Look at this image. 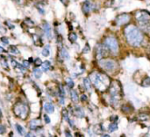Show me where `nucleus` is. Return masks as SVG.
I'll return each instance as SVG.
<instances>
[{"label":"nucleus","instance_id":"nucleus-1","mask_svg":"<svg viewBox=\"0 0 150 137\" xmlns=\"http://www.w3.org/2000/svg\"><path fill=\"white\" fill-rule=\"evenodd\" d=\"M125 36L129 45L134 47L139 46L143 41V35L141 32L134 25H129L126 28Z\"/></svg>","mask_w":150,"mask_h":137},{"label":"nucleus","instance_id":"nucleus-2","mask_svg":"<svg viewBox=\"0 0 150 137\" xmlns=\"http://www.w3.org/2000/svg\"><path fill=\"white\" fill-rule=\"evenodd\" d=\"M90 79H91L95 87L100 91H104L106 88L110 87L109 77L104 73L94 72V73L90 74Z\"/></svg>","mask_w":150,"mask_h":137},{"label":"nucleus","instance_id":"nucleus-3","mask_svg":"<svg viewBox=\"0 0 150 137\" xmlns=\"http://www.w3.org/2000/svg\"><path fill=\"white\" fill-rule=\"evenodd\" d=\"M28 111H29V108H28L27 105H26L24 103L16 104L14 108H13V112H14L15 115L18 116V118H20L22 120H25L27 117Z\"/></svg>","mask_w":150,"mask_h":137},{"label":"nucleus","instance_id":"nucleus-4","mask_svg":"<svg viewBox=\"0 0 150 137\" xmlns=\"http://www.w3.org/2000/svg\"><path fill=\"white\" fill-rule=\"evenodd\" d=\"M104 45L108 49L113 53H117L119 52V43L114 37H108L104 40Z\"/></svg>","mask_w":150,"mask_h":137},{"label":"nucleus","instance_id":"nucleus-5","mask_svg":"<svg viewBox=\"0 0 150 137\" xmlns=\"http://www.w3.org/2000/svg\"><path fill=\"white\" fill-rule=\"evenodd\" d=\"M99 66L107 72H111L116 68V62L113 60H100Z\"/></svg>","mask_w":150,"mask_h":137},{"label":"nucleus","instance_id":"nucleus-6","mask_svg":"<svg viewBox=\"0 0 150 137\" xmlns=\"http://www.w3.org/2000/svg\"><path fill=\"white\" fill-rule=\"evenodd\" d=\"M135 18L140 24H145L150 21V13L147 11H140L135 14Z\"/></svg>","mask_w":150,"mask_h":137},{"label":"nucleus","instance_id":"nucleus-7","mask_svg":"<svg viewBox=\"0 0 150 137\" xmlns=\"http://www.w3.org/2000/svg\"><path fill=\"white\" fill-rule=\"evenodd\" d=\"M129 20H130V16H129L128 14L124 13V14L119 15V16L116 18V24L119 26L124 25V24H126L129 22Z\"/></svg>","mask_w":150,"mask_h":137},{"label":"nucleus","instance_id":"nucleus-8","mask_svg":"<svg viewBox=\"0 0 150 137\" xmlns=\"http://www.w3.org/2000/svg\"><path fill=\"white\" fill-rule=\"evenodd\" d=\"M108 50L109 49L106 47L105 45H98V48H97V55H98V58H103V57L106 56L108 52Z\"/></svg>","mask_w":150,"mask_h":137},{"label":"nucleus","instance_id":"nucleus-9","mask_svg":"<svg viewBox=\"0 0 150 137\" xmlns=\"http://www.w3.org/2000/svg\"><path fill=\"white\" fill-rule=\"evenodd\" d=\"M43 29H44L45 34H46L47 39H52V31H51V27H50V25H49V24L45 23L44 25H43Z\"/></svg>","mask_w":150,"mask_h":137},{"label":"nucleus","instance_id":"nucleus-10","mask_svg":"<svg viewBox=\"0 0 150 137\" xmlns=\"http://www.w3.org/2000/svg\"><path fill=\"white\" fill-rule=\"evenodd\" d=\"M40 125H41V121L38 119H34L32 120L31 122H30V129L31 130H37L40 127Z\"/></svg>","mask_w":150,"mask_h":137},{"label":"nucleus","instance_id":"nucleus-11","mask_svg":"<svg viewBox=\"0 0 150 137\" xmlns=\"http://www.w3.org/2000/svg\"><path fill=\"white\" fill-rule=\"evenodd\" d=\"M44 109L47 114H53L54 112V106L52 103L47 102L44 105Z\"/></svg>","mask_w":150,"mask_h":137},{"label":"nucleus","instance_id":"nucleus-12","mask_svg":"<svg viewBox=\"0 0 150 137\" xmlns=\"http://www.w3.org/2000/svg\"><path fill=\"white\" fill-rule=\"evenodd\" d=\"M74 114H75V115L78 118H82L84 116V112H83V110L82 109L81 107H79V106L75 107V109H74Z\"/></svg>","mask_w":150,"mask_h":137},{"label":"nucleus","instance_id":"nucleus-13","mask_svg":"<svg viewBox=\"0 0 150 137\" xmlns=\"http://www.w3.org/2000/svg\"><path fill=\"white\" fill-rule=\"evenodd\" d=\"M82 11H83V13H85V14H87V13H88L89 11H90V1H85L84 3H83V6H82Z\"/></svg>","mask_w":150,"mask_h":137},{"label":"nucleus","instance_id":"nucleus-14","mask_svg":"<svg viewBox=\"0 0 150 137\" xmlns=\"http://www.w3.org/2000/svg\"><path fill=\"white\" fill-rule=\"evenodd\" d=\"M51 67V63L48 61V60H46L44 61L42 64H41V69L43 70L44 72H47Z\"/></svg>","mask_w":150,"mask_h":137},{"label":"nucleus","instance_id":"nucleus-15","mask_svg":"<svg viewBox=\"0 0 150 137\" xmlns=\"http://www.w3.org/2000/svg\"><path fill=\"white\" fill-rule=\"evenodd\" d=\"M70 94H71V99H72V100H73V102L77 103V102L78 101V100H79V97H78V95H77V91L71 90V91H70Z\"/></svg>","mask_w":150,"mask_h":137},{"label":"nucleus","instance_id":"nucleus-16","mask_svg":"<svg viewBox=\"0 0 150 137\" xmlns=\"http://www.w3.org/2000/svg\"><path fill=\"white\" fill-rule=\"evenodd\" d=\"M61 56H62V58L63 59V60H69V54L65 48L62 49V51H61Z\"/></svg>","mask_w":150,"mask_h":137},{"label":"nucleus","instance_id":"nucleus-17","mask_svg":"<svg viewBox=\"0 0 150 137\" xmlns=\"http://www.w3.org/2000/svg\"><path fill=\"white\" fill-rule=\"evenodd\" d=\"M41 53H42V55L44 57H47L50 55V46H49L48 45H46V46L43 48L42 52H41Z\"/></svg>","mask_w":150,"mask_h":137},{"label":"nucleus","instance_id":"nucleus-18","mask_svg":"<svg viewBox=\"0 0 150 137\" xmlns=\"http://www.w3.org/2000/svg\"><path fill=\"white\" fill-rule=\"evenodd\" d=\"M15 127H16V129H17V131H18V134H20V135H25V134H26V131H25V129L23 128L22 126H20V124H16Z\"/></svg>","mask_w":150,"mask_h":137},{"label":"nucleus","instance_id":"nucleus-19","mask_svg":"<svg viewBox=\"0 0 150 137\" xmlns=\"http://www.w3.org/2000/svg\"><path fill=\"white\" fill-rule=\"evenodd\" d=\"M118 129V124L116 122H113L111 123V124L108 126V130L110 131V132H114V131H116Z\"/></svg>","mask_w":150,"mask_h":137},{"label":"nucleus","instance_id":"nucleus-20","mask_svg":"<svg viewBox=\"0 0 150 137\" xmlns=\"http://www.w3.org/2000/svg\"><path fill=\"white\" fill-rule=\"evenodd\" d=\"M33 76H34V78H36V79H40V78H41V75H42V73H41V71L40 69H38V68H35V69L33 70Z\"/></svg>","mask_w":150,"mask_h":137},{"label":"nucleus","instance_id":"nucleus-21","mask_svg":"<svg viewBox=\"0 0 150 137\" xmlns=\"http://www.w3.org/2000/svg\"><path fill=\"white\" fill-rule=\"evenodd\" d=\"M9 50H10V52L12 53V54H15V55L20 54V51L18 50V48H17L15 45H11Z\"/></svg>","mask_w":150,"mask_h":137},{"label":"nucleus","instance_id":"nucleus-22","mask_svg":"<svg viewBox=\"0 0 150 137\" xmlns=\"http://www.w3.org/2000/svg\"><path fill=\"white\" fill-rule=\"evenodd\" d=\"M69 39L70 42H72V43L76 42V40L77 39V34H76L75 32H71V33H70L69 35Z\"/></svg>","mask_w":150,"mask_h":137},{"label":"nucleus","instance_id":"nucleus-23","mask_svg":"<svg viewBox=\"0 0 150 137\" xmlns=\"http://www.w3.org/2000/svg\"><path fill=\"white\" fill-rule=\"evenodd\" d=\"M142 86L143 87H150V77H146L145 79L143 80V82H142Z\"/></svg>","mask_w":150,"mask_h":137},{"label":"nucleus","instance_id":"nucleus-24","mask_svg":"<svg viewBox=\"0 0 150 137\" xmlns=\"http://www.w3.org/2000/svg\"><path fill=\"white\" fill-rule=\"evenodd\" d=\"M83 84H84V87H85V88H86V90H90V82L88 79H83Z\"/></svg>","mask_w":150,"mask_h":137},{"label":"nucleus","instance_id":"nucleus-25","mask_svg":"<svg viewBox=\"0 0 150 137\" xmlns=\"http://www.w3.org/2000/svg\"><path fill=\"white\" fill-rule=\"evenodd\" d=\"M66 82H67V85H68V87H69V88H73L74 87V81L72 80L71 79H67V81H66Z\"/></svg>","mask_w":150,"mask_h":137},{"label":"nucleus","instance_id":"nucleus-26","mask_svg":"<svg viewBox=\"0 0 150 137\" xmlns=\"http://www.w3.org/2000/svg\"><path fill=\"white\" fill-rule=\"evenodd\" d=\"M59 95H60V97H65V91H64V88L62 86L59 88Z\"/></svg>","mask_w":150,"mask_h":137},{"label":"nucleus","instance_id":"nucleus-27","mask_svg":"<svg viewBox=\"0 0 150 137\" xmlns=\"http://www.w3.org/2000/svg\"><path fill=\"white\" fill-rule=\"evenodd\" d=\"M0 40H1V42L4 44V45H9V39H7L6 37H2L1 39H0Z\"/></svg>","mask_w":150,"mask_h":137},{"label":"nucleus","instance_id":"nucleus-28","mask_svg":"<svg viewBox=\"0 0 150 137\" xmlns=\"http://www.w3.org/2000/svg\"><path fill=\"white\" fill-rule=\"evenodd\" d=\"M41 64H42V61H41V59H36V60H34V65H35V66H41Z\"/></svg>","mask_w":150,"mask_h":137},{"label":"nucleus","instance_id":"nucleus-29","mask_svg":"<svg viewBox=\"0 0 150 137\" xmlns=\"http://www.w3.org/2000/svg\"><path fill=\"white\" fill-rule=\"evenodd\" d=\"M5 127L4 125L0 124V134H5Z\"/></svg>","mask_w":150,"mask_h":137},{"label":"nucleus","instance_id":"nucleus-30","mask_svg":"<svg viewBox=\"0 0 150 137\" xmlns=\"http://www.w3.org/2000/svg\"><path fill=\"white\" fill-rule=\"evenodd\" d=\"M18 69H20L21 72H25V71H26V68L25 67L24 65H20V64H18Z\"/></svg>","mask_w":150,"mask_h":137},{"label":"nucleus","instance_id":"nucleus-31","mask_svg":"<svg viewBox=\"0 0 150 137\" xmlns=\"http://www.w3.org/2000/svg\"><path fill=\"white\" fill-rule=\"evenodd\" d=\"M44 120H45V122L47 123V124H49L50 123V121H51V120H50V118H49V116L48 115H44Z\"/></svg>","mask_w":150,"mask_h":137},{"label":"nucleus","instance_id":"nucleus-32","mask_svg":"<svg viewBox=\"0 0 150 137\" xmlns=\"http://www.w3.org/2000/svg\"><path fill=\"white\" fill-rule=\"evenodd\" d=\"M5 32H6V28L0 24V33H5Z\"/></svg>","mask_w":150,"mask_h":137},{"label":"nucleus","instance_id":"nucleus-33","mask_svg":"<svg viewBox=\"0 0 150 137\" xmlns=\"http://www.w3.org/2000/svg\"><path fill=\"white\" fill-rule=\"evenodd\" d=\"M23 65L25 66V67H26V68H28L30 66V61H29V60H28V61H27V60H24Z\"/></svg>","mask_w":150,"mask_h":137},{"label":"nucleus","instance_id":"nucleus-34","mask_svg":"<svg viewBox=\"0 0 150 137\" xmlns=\"http://www.w3.org/2000/svg\"><path fill=\"white\" fill-rule=\"evenodd\" d=\"M80 100H81V101H83V102H84V101H86L87 100V96L85 94H83L82 96L80 97Z\"/></svg>","mask_w":150,"mask_h":137},{"label":"nucleus","instance_id":"nucleus-35","mask_svg":"<svg viewBox=\"0 0 150 137\" xmlns=\"http://www.w3.org/2000/svg\"><path fill=\"white\" fill-rule=\"evenodd\" d=\"M18 62H17L16 61V60H12V66H13V67H17V66H18Z\"/></svg>","mask_w":150,"mask_h":137},{"label":"nucleus","instance_id":"nucleus-36","mask_svg":"<svg viewBox=\"0 0 150 137\" xmlns=\"http://www.w3.org/2000/svg\"><path fill=\"white\" fill-rule=\"evenodd\" d=\"M89 52L90 51V46H89V45H86V46H85V48H84V50H83V53H85V52Z\"/></svg>","mask_w":150,"mask_h":137},{"label":"nucleus","instance_id":"nucleus-37","mask_svg":"<svg viewBox=\"0 0 150 137\" xmlns=\"http://www.w3.org/2000/svg\"><path fill=\"white\" fill-rule=\"evenodd\" d=\"M65 134L67 136H71V134H70V133H69V132H65Z\"/></svg>","mask_w":150,"mask_h":137},{"label":"nucleus","instance_id":"nucleus-38","mask_svg":"<svg viewBox=\"0 0 150 137\" xmlns=\"http://www.w3.org/2000/svg\"><path fill=\"white\" fill-rule=\"evenodd\" d=\"M5 52V50H4V48H3V47H1V46H0V53H1V52Z\"/></svg>","mask_w":150,"mask_h":137},{"label":"nucleus","instance_id":"nucleus-39","mask_svg":"<svg viewBox=\"0 0 150 137\" xmlns=\"http://www.w3.org/2000/svg\"><path fill=\"white\" fill-rule=\"evenodd\" d=\"M113 120H114V121H116V120H118V117H111V121H113Z\"/></svg>","mask_w":150,"mask_h":137},{"label":"nucleus","instance_id":"nucleus-40","mask_svg":"<svg viewBox=\"0 0 150 137\" xmlns=\"http://www.w3.org/2000/svg\"><path fill=\"white\" fill-rule=\"evenodd\" d=\"M29 61H30V62H33V59L30 58V59H29Z\"/></svg>","mask_w":150,"mask_h":137},{"label":"nucleus","instance_id":"nucleus-41","mask_svg":"<svg viewBox=\"0 0 150 137\" xmlns=\"http://www.w3.org/2000/svg\"><path fill=\"white\" fill-rule=\"evenodd\" d=\"M2 117V113H1V110H0V119H1Z\"/></svg>","mask_w":150,"mask_h":137},{"label":"nucleus","instance_id":"nucleus-42","mask_svg":"<svg viewBox=\"0 0 150 137\" xmlns=\"http://www.w3.org/2000/svg\"><path fill=\"white\" fill-rule=\"evenodd\" d=\"M120 1H121V0H120Z\"/></svg>","mask_w":150,"mask_h":137}]
</instances>
